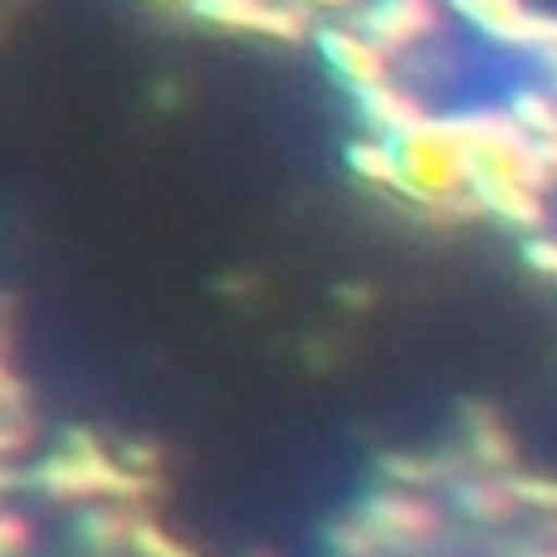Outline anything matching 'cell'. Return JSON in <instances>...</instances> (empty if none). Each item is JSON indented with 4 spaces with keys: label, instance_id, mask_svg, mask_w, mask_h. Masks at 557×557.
<instances>
[{
    "label": "cell",
    "instance_id": "9",
    "mask_svg": "<svg viewBox=\"0 0 557 557\" xmlns=\"http://www.w3.org/2000/svg\"><path fill=\"white\" fill-rule=\"evenodd\" d=\"M455 504H460L474 523H499L504 513H509V490L490 484V480H465V484H455Z\"/></svg>",
    "mask_w": 557,
    "mask_h": 557
},
{
    "label": "cell",
    "instance_id": "7",
    "mask_svg": "<svg viewBox=\"0 0 557 557\" xmlns=\"http://www.w3.org/2000/svg\"><path fill=\"white\" fill-rule=\"evenodd\" d=\"M357 103H362V117L376 127V133H386V137H396V133H406V127H416L421 123V103H416L411 94H401V88H392V84H376V88H357Z\"/></svg>",
    "mask_w": 557,
    "mask_h": 557
},
{
    "label": "cell",
    "instance_id": "17",
    "mask_svg": "<svg viewBox=\"0 0 557 557\" xmlns=\"http://www.w3.org/2000/svg\"><path fill=\"white\" fill-rule=\"evenodd\" d=\"M533 557H557V553H533Z\"/></svg>",
    "mask_w": 557,
    "mask_h": 557
},
{
    "label": "cell",
    "instance_id": "5",
    "mask_svg": "<svg viewBox=\"0 0 557 557\" xmlns=\"http://www.w3.org/2000/svg\"><path fill=\"white\" fill-rule=\"evenodd\" d=\"M470 196L484 211L504 215L509 225H543V201L533 186L504 182V176H470Z\"/></svg>",
    "mask_w": 557,
    "mask_h": 557
},
{
    "label": "cell",
    "instance_id": "11",
    "mask_svg": "<svg viewBox=\"0 0 557 557\" xmlns=\"http://www.w3.org/2000/svg\"><path fill=\"white\" fill-rule=\"evenodd\" d=\"M347 162H352L367 182L401 186V166H396V157H392V147H386V143H357L352 152H347Z\"/></svg>",
    "mask_w": 557,
    "mask_h": 557
},
{
    "label": "cell",
    "instance_id": "8",
    "mask_svg": "<svg viewBox=\"0 0 557 557\" xmlns=\"http://www.w3.org/2000/svg\"><path fill=\"white\" fill-rule=\"evenodd\" d=\"M367 529L396 533V539H425V533H435V513L416 499H401V494H382L367 504Z\"/></svg>",
    "mask_w": 557,
    "mask_h": 557
},
{
    "label": "cell",
    "instance_id": "6",
    "mask_svg": "<svg viewBox=\"0 0 557 557\" xmlns=\"http://www.w3.org/2000/svg\"><path fill=\"white\" fill-rule=\"evenodd\" d=\"M460 15H470L480 29H490L494 39H509V45H529V25L533 10L523 0H450Z\"/></svg>",
    "mask_w": 557,
    "mask_h": 557
},
{
    "label": "cell",
    "instance_id": "13",
    "mask_svg": "<svg viewBox=\"0 0 557 557\" xmlns=\"http://www.w3.org/2000/svg\"><path fill=\"white\" fill-rule=\"evenodd\" d=\"M133 539H137V543H143V548H147V553H152V557H186V553H176V548H172V543H166V539H162V533H152V529H147V523H137V529H133Z\"/></svg>",
    "mask_w": 557,
    "mask_h": 557
},
{
    "label": "cell",
    "instance_id": "15",
    "mask_svg": "<svg viewBox=\"0 0 557 557\" xmlns=\"http://www.w3.org/2000/svg\"><path fill=\"white\" fill-rule=\"evenodd\" d=\"M513 490H519L523 499H533V504H557V490H553V484H548V490H543L539 480H519V484H513Z\"/></svg>",
    "mask_w": 557,
    "mask_h": 557
},
{
    "label": "cell",
    "instance_id": "2",
    "mask_svg": "<svg viewBox=\"0 0 557 557\" xmlns=\"http://www.w3.org/2000/svg\"><path fill=\"white\" fill-rule=\"evenodd\" d=\"M191 15L211 20V25H231V29H255V35H278V39H298L304 35V15L270 0H191Z\"/></svg>",
    "mask_w": 557,
    "mask_h": 557
},
{
    "label": "cell",
    "instance_id": "4",
    "mask_svg": "<svg viewBox=\"0 0 557 557\" xmlns=\"http://www.w3.org/2000/svg\"><path fill=\"white\" fill-rule=\"evenodd\" d=\"M318 45H323L327 64H333L352 88H376V84H386V49L372 45L367 35L323 29V35H318Z\"/></svg>",
    "mask_w": 557,
    "mask_h": 557
},
{
    "label": "cell",
    "instance_id": "10",
    "mask_svg": "<svg viewBox=\"0 0 557 557\" xmlns=\"http://www.w3.org/2000/svg\"><path fill=\"white\" fill-rule=\"evenodd\" d=\"M509 113L519 117V127H523L529 137H557V98H553V94L523 88V94L509 103Z\"/></svg>",
    "mask_w": 557,
    "mask_h": 557
},
{
    "label": "cell",
    "instance_id": "1",
    "mask_svg": "<svg viewBox=\"0 0 557 557\" xmlns=\"http://www.w3.org/2000/svg\"><path fill=\"white\" fill-rule=\"evenodd\" d=\"M382 143L392 147L396 166H401V191H411L416 201H445L455 186H470V152H465V137L455 133V123L421 117L416 127L382 137Z\"/></svg>",
    "mask_w": 557,
    "mask_h": 557
},
{
    "label": "cell",
    "instance_id": "3",
    "mask_svg": "<svg viewBox=\"0 0 557 557\" xmlns=\"http://www.w3.org/2000/svg\"><path fill=\"white\" fill-rule=\"evenodd\" d=\"M435 25V0H376L367 10V39L392 49H406L411 39H421Z\"/></svg>",
    "mask_w": 557,
    "mask_h": 557
},
{
    "label": "cell",
    "instance_id": "16",
    "mask_svg": "<svg viewBox=\"0 0 557 557\" xmlns=\"http://www.w3.org/2000/svg\"><path fill=\"white\" fill-rule=\"evenodd\" d=\"M313 5H343V0H313Z\"/></svg>",
    "mask_w": 557,
    "mask_h": 557
},
{
    "label": "cell",
    "instance_id": "12",
    "mask_svg": "<svg viewBox=\"0 0 557 557\" xmlns=\"http://www.w3.org/2000/svg\"><path fill=\"white\" fill-rule=\"evenodd\" d=\"M523 49H533V54H543L553 64V74H557V15H533V25H529V45Z\"/></svg>",
    "mask_w": 557,
    "mask_h": 557
},
{
    "label": "cell",
    "instance_id": "14",
    "mask_svg": "<svg viewBox=\"0 0 557 557\" xmlns=\"http://www.w3.org/2000/svg\"><path fill=\"white\" fill-rule=\"evenodd\" d=\"M523 255H529L533 270H548V274H557V240H533Z\"/></svg>",
    "mask_w": 557,
    "mask_h": 557
}]
</instances>
